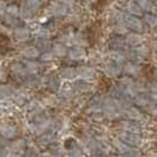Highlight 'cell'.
Wrapping results in <instances>:
<instances>
[{"instance_id": "ba28073f", "label": "cell", "mask_w": 157, "mask_h": 157, "mask_svg": "<svg viewBox=\"0 0 157 157\" xmlns=\"http://www.w3.org/2000/svg\"><path fill=\"white\" fill-rule=\"evenodd\" d=\"M24 66H25V69H26V72L30 73V75L37 73V71L39 69V65H38V64L34 63V62H30V60L25 62V63H24Z\"/></svg>"}, {"instance_id": "ac0fdd59", "label": "cell", "mask_w": 157, "mask_h": 157, "mask_svg": "<svg viewBox=\"0 0 157 157\" xmlns=\"http://www.w3.org/2000/svg\"><path fill=\"white\" fill-rule=\"evenodd\" d=\"M5 77V72H4V70H2V67L0 66V79L4 78Z\"/></svg>"}, {"instance_id": "e0dca14e", "label": "cell", "mask_w": 157, "mask_h": 157, "mask_svg": "<svg viewBox=\"0 0 157 157\" xmlns=\"http://www.w3.org/2000/svg\"><path fill=\"white\" fill-rule=\"evenodd\" d=\"M41 59L46 60V59H51V53H45V55L41 57Z\"/></svg>"}, {"instance_id": "5b68a950", "label": "cell", "mask_w": 157, "mask_h": 157, "mask_svg": "<svg viewBox=\"0 0 157 157\" xmlns=\"http://www.w3.org/2000/svg\"><path fill=\"white\" fill-rule=\"evenodd\" d=\"M25 150V142L23 140H18V141H13L10 145H8V151L10 152H14V154H19Z\"/></svg>"}, {"instance_id": "8fae6325", "label": "cell", "mask_w": 157, "mask_h": 157, "mask_svg": "<svg viewBox=\"0 0 157 157\" xmlns=\"http://www.w3.org/2000/svg\"><path fill=\"white\" fill-rule=\"evenodd\" d=\"M41 2H43L41 0H27L26 1V6L30 8L31 11L34 12V11H37L41 6Z\"/></svg>"}, {"instance_id": "30bf717a", "label": "cell", "mask_w": 157, "mask_h": 157, "mask_svg": "<svg viewBox=\"0 0 157 157\" xmlns=\"http://www.w3.org/2000/svg\"><path fill=\"white\" fill-rule=\"evenodd\" d=\"M19 16L21 17L23 19H27V18H31L33 16V11H31L30 8L27 7L26 5L23 6L21 8H19Z\"/></svg>"}, {"instance_id": "8992f818", "label": "cell", "mask_w": 157, "mask_h": 157, "mask_svg": "<svg viewBox=\"0 0 157 157\" xmlns=\"http://www.w3.org/2000/svg\"><path fill=\"white\" fill-rule=\"evenodd\" d=\"M13 111V104L5 101V98H0V115H8Z\"/></svg>"}, {"instance_id": "2e32d148", "label": "cell", "mask_w": 157, "mask_h": 157, "mask_svg": "<svg viewBox=\"0 0 157 157\" xmlns=\"http://www.w3.org/2000/svg\"><path fill=\"white\" fill-rule=\"evenodd\" d=\"M62 8H64L62 5H56L55 8H53V11H55L56 14H63L64 10H62Z\"/></svg>"}, {"instance_id": "6da1fadb", "label": "cell", "mask_w": 157, "mask_h": 157, "mask_svg": "<svg viewBox=\"0 0 157 157\" xmlns=\"http://www.w3.org/2000/svg\"><path fill=\"white\" fill-rule=\"evenodd\" d=\"M0 135L6 138V140H12L17 136V129L14 125H11L8 123H1L0 124Z\"/></svg>"}, {"instance_id": "9a60e30c", "label": "cell", "mask_w": 157, "mask_h": 157, "mask_svg": "<svg viewBox=\"0 0 157 157\" xmlns=\"http://www.w3.org/2000/svg\"><path fill=\"white\" fill-rule=\"evenodd\" d=\"M6 8H7V5L5 4V1L0 0V16H4L6 13Z\"/></svg>"}, {"instance_id": "52a82bcc", "label": "cell", "mask_w": 157, "mask_h": 157, "mask_svg": "<svg viewBox=\"0 0 157 157\" xmlns=\"http://www.w3.org/2000/svg\"><path fill=\"white\" fill-rule=\"evenodd\" d=\"M13 91H14V89L7 86V85H4V84H0V98H11Z\"/></svg>"}, {"instance_id": "5bb4252c", "label": "cell", "mask_w": 157, "mask_h": 157, "mask_svg": "<svg viewBox=\"0 0 157 157\" xmlns=\"http://www.w3.org/2000/svg\"><path fill=\"white\" fill-rule=\"evenodd\" d=\"M55 53H57L58 56H63L65 53V48L62 45H56L55 46Z\"/></svg>"}, {"instance_id": "4fadbf2b", "label": "cell", "mask_w": 157, "mask_h": 157, "mask_svg": "<svg viewBox=\"0 0 157 157\" xmlns=\"http://www.w3.org/2000/svg\"><path fill=\"white\" fill-rule=\"evenodd\" d=\"M29 110L32 111L33 113H38L40 110V105L38 102H36V101H33V102H31L30 104H29Z\"/></svg>"}, {"instance_id": "7c38bea8", "label": "cell", "mask_w": 157, "mask_h": 157, "mask_svg": "<svg viewBox=\"0 0 157 157\" xmlns=\"http://www.w3.org/2000/svg\"><path fill=\"white\" fill-rule=\"evenodd\" d=\"M6 12L8 13V16L18 17L19 16V7L17 5H11V6H7Z\"/></svg>"}, {"instance_id": "3957f363", "label": "cell", "mask_w": 157, "mask_h": 157, "mask_svg": "<svg viewBox=\"0 0 157 157\" xmlns=\"http://www.w3.org/2000/svg\"><path fill=\"white\" fill-rule=\"evenodd\" d=\"M21 55L27 59H34L39 57V50L36 46H25L21 48Z\"/></svg>"}, {"instance_id": "7a4b0ae2", "label": "cell", "mask_w": 157, "mask_h": 157, "mask_svg": "<svg viewBox=\"0 0 157 157\" xmlns=\"http://www.w3.org/2000/svg\"><path fill=\"white\" fill-rule=\"evenodd\" d=\"M13 36L18 41H26V40L30 39V36H31V32L27 27H24V26H19L16 27L14 31H13Z\"/></svg>"}, {"instance_id": "9c48e42d", "label": "cell", "mask_w": 157, "mask_h": 157, "mask_svg": "<svg viewBox=\"0 0 157 157\" xmlns=\"http://www.w3.org/2000/svg\"><path fill=\"white\" fill-rule=\"evenodd\" d=\"M11 98H12V101L17 104H24L25 101H26V97H25V94L23 92H20V91H17L14 90L13 91V94L11 96Z\"/></svg>"}, {"instance_id": "277c9868", "label": "cell", "mask_w": 157, "mask_h": 157, "mask_svg": "<svg viewBox=\"0 0 157 157\" xmlns=\"http://www.w3.org/2000/svg\"><path fill=\"white\" fill-rule=\"evenodd\" d=\"M11 72L17 76V77H25L27 75L26 72V69L24 66V64L21 63H14L11 65Z\"/></svg>"}]
</instances>
